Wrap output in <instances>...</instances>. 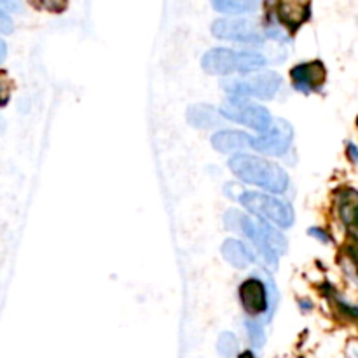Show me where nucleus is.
Segmentation results:
<instances>
[{
	"instance_id": "obj_4",
	"label": "nucleus",
	"mask_w": 358,
	"mask_h": 358,
	"mask_svg": "<svg viewBox=\"0 0 358 358\" xmlns=\"http://www.w3.org/2000/svg\"><path fill=\"white\" fill-rule=\"evenodd\" d=\"M241 205L248 210V212L255 213L259 217H264V219L271 220L273 224L280 227H290L294 222V213L292 208L289 205H285L280 199L273 198V196L261 194V192L247 191L240 192L238 196Z\"/></svg>"
},
{
	"instance_id": "obj_9",
	"label": "nucleus",
	"mask_w": 358,
	"mask_h": 358,
	"mask_svg": "<svg viewBox=\"0 0 358 358\" xmlns=\"http://www.w3.org/2000/svg\"><path fill=\"white\" fill-rule=\"evenodd\" d=\"M290 76H292V83L297 90L311 93V91H317L324 86L327 72L320 62H310L294 66Z\"/></svg>"
},
{
	"instance_id": "obj_11",
	"label": "nucleus",
	"mask_w": 358,
	"mask_h": 358,
	"mask_svg": "<svg viewBox=\"0 0 358 358\" xmlns=\"http://www.w3.org/2000/svg\"><path fill=\"white\" fill-rule=\"evenodd\" d=\"M310 3L306 2H282L276 6V13L282 23L289 27L290 30H297L304 21L310 17Z\"/></svg>"
},
{
	"instance_id": "obj_18",
	"label": "nucleus",
	"mask_w": 358,
	"mask_h": 358,
	"mask_svg": "<svg viewBox=\"0 0 358 358\" xmlns=\"http://www.w3.org/2000/svg\"><path fill=\"white\" fill-rule=\"evenodd\" d=\"M248 332H250V341L254 343V346H261L264 343V332H262L261 325L255 324V322H247Z\"/></svg>"
},
{
	"instance_id": "obj_3",
	"label": "nucleus",
	"mask_w": 358,
	"mask_h": 358,
	"mask_svg": "<svg viewBox=\"0 0 358 358\" xmlns=\"http://www.w3.org/2000/svg\"><path fill=\"white\" fill-rule=\"evenodd\" d=\"M203 69L213 76L229 73H250L266 65L264 56L257 52L233 51V49H212L201 59Z\"/></svg>"
},
{
	"instance_id": "obj_7",
	"label": "nucleus",
	"mask_w": 358,
	"mask_h": 358,
	"mask_svg": "<svg viewBox=\"0 0 358 358\" xmlns=\"http://www.w3.org/2000/svg\"><path fill=\"white\" fill-rule=\"evenodd\" d=\"M290 142H292V126L283 119H275L261 136H252L250 147L269 156H283L289 150Z\"/></svg>"
},
{
	"instance_id": "obj_5",
	"label": "nucleus",
	"mask_w": 358,
	"mask_h": 358,
	"mask_svg": "<svg viewBox=\"0 0 358 358\" xmlns=\"http://www.w3.org/2000/svg\"><path fill=\"white\" fill-rule=\"evenodd\" d=\"M280 86H282V79L275 72H259L250 77H245V79H234L224 83V90L233 94V96H257L262 98V100H269V98L275 96L278 93Z\"/></svg>"
},
{
	"instance_id": "obj_19",
	"label": "nucleus",
	"mask_w": 358,
	"mask_h": 358,
	"mask_svg": "<svg viewBox=\"0 0 358 358\" xmlns=\"http://www.w3.org/2000/svg\"><path fill=\"white\" fill-rule=\"evenodd\" d=\"M13 31V20L9 14L0 7V34H10Z\"/></svg>"
},
{
	"instance_id": "obj_6",
	"label": "nucleus",
	"mask_w": 358,
	"mask_h": 358,
	"mask_svg": "<svg viewBox=\"0 0 358 358\" xmlns=\"http://www.w3.org/2000/svg\"><path fill=\"white\" fill-rule=\"evenodd\" d=\"M220 114L226 119L241 122V124H247L250 126L252 129H257V131L261 133H264L273 121L271 114H269L264 107L255 103H248L245 98L236 96L224 101V105L220 107Z\"/></svg>"
},
{
	"instance_id": "obj_2",
	"label": "nucleus",
	"mask_w": 358,
	"mask_h": 358,
	"mask_svg": "<svg viewBox=\"0 0 358 358\" xmlns=\"http://www.w3.org/2000/svg\"><path fill=\"white\" fill-rule=\"evenodd\" d=\"M226 224L229 229H238L247 234L254 241L255 247L262 252V255L273 264H276L278 255H283L287 252L285 236L262 220H255L252 217L236 212V210H229L226 213Z\"/></svg>"
},
{
	"instance_id": "obj_8",
	"label": "nucleus",
	"mask_w": 358,
	"mask_h": 358,
	"mask_svg": "<svg viewBox=\"0 0 358 358\" xmlns=\"http://www.w3.org/2000/svg\"><path fill=\"white\" fill-rule=\"evenodd\" d=\"M212 34L219 38L245 42V44H261L262 35L259 24L247 17H226L213 23Z\"/></svg>"
},
{
	"instance_id": "obj_13",
	"label": "nucleus",
	"mask_w": 358,
	"mask_h": 358,
	"mask_svg": "<svg viewBox=\"0 0 358 358\" xmlns=\"http://www.w3.org/2000/svg\"><path fill=\"white\" fill-rule=\"evenodd\" d=\"M222 255L229 264H233L234 268H240V269L247 268V266H250L252 262L255 261L254 254H252V252L238 240L224 241Z\"/></svg>"
},
{
	"instance_id": "obj_14",
	"label": "nucleus",
	"mask_w": 358,
	"mask_h": 358,
	"mask_svg": "<svg viewBox=\"0 0 358 358\" xmlns=\"http://www.w3.org/2000/svg\"><path fill=\"white\" fill-rule=\"evenodd\" d=\"M187 119L196 128H213L220 122L219 112L210 105H192L187 112Z\"/></svg>"
},
{
	"instance_id": "obj_15",
	"label": "nucleus",
	"mask_w": 358,
	"mask_h": 358,
	"mask_svg": "<svg viewBox=\"0 0 358 358\" xmlns=\"http://www.w3.org/2000/svg\"><path fill=\"white\" fill-rule=\"evenodd\" d=\"M339 213L341 219L345 220L348 226H355L357 220V192L348 189L339 196Z\"/></svg>"
},
{
	"instance_id": "obj_16",
	"label": "nucleus",
	"mask_w": 358,
	"mask_h": 358,
	"mask_svg": "<svg viewBox=\"0 0 358 358\" xmlns=\"http://www.w3.org/2000/svg\"><path fill=\"white\" fill-rule=\"evenodd\" d=\"M213 7L227 14H245L257 9L259 3L250 2V0H219V2H213Z\"/></svg>"
},
{
	"instance_id": "obj_20",
	"label": "nucleus",
	"mask_w": 358,
	"mask_h": 358,
	"mask_svg": "<svg viewBox=\"0 0 358 358\" xmlns=\"http://www.w3.org/2000/svg\"><path fill=\"white\" fill-rule=\"evenodd\" d=\"M6 55H7V45H6V42H3L2 38H0V63H2L3 59H6Z\"/></svg>"
},
{
	"instance_id": "obj_17",
	"label": "nucleus",
	"mask_w": 358,
	"mask_h": 358,
	"mask_svg": "<svg viewBox=\"0 0 358 358\" xmlns=\"http://www.w3.org/2000/svg\"><path fill=\"white\" fill-rule=\"evenodd\" d=\"M217 348H219V353L222 358H234L238 350L236 338L233 334H229V332H224V334H220Z\"/></svg>"
},
{
	"instance_id": "obj_12",
	"label": "nucleus",
	"mask_w": 358,
	"mask_h": 358,
	"mask_svg": "<svg viewBox=\"0 0 358 358\" xmlns=\"http://www.w3.org/2000/svg\"><path fill=\"white\" fill-rule=\"evenodd\" d=\"M250 138L252 136L243 131H219L217 135H213L212 145L219 152L231 154L238 152V150L245 149V147H250Z\"/></svg>"
},
{
	"instance_id": "obj_10",
	"label": "nucleus",
	"mask_w": 358,
	"mask_h": 358,
	"mask_svg": "<svg viewBox=\"0 0 358 358\" xmlns=\"http://www.w3.org/2000/svg\"><path fill=\"white\" fill-rule=\"evenodd\" d=\"M240 297L247 313L261 315L266 311V306H268V294H266V287L261 280L248 278L247 282L241 283Z\"/></svg>"
},
{
	"instance_id": "obj_21",
	"label": "nucleus",
	"mask_w": 358,
	"mask_h": 358,
	"mask_svg": "<svg viewBox=\"0 0 358 358\" xmlns=\"http://www.w3.org/2000/svg\"><path fill=\"white\" fill-rule=\"evenodd\" d=\"M310 234H315V236H317V234H318V236H320V240L329 241V236H327V234H325L324 231H320V229H315V227H313V229H310Z\"/></svg>"
},
{
	"instance_id": "obj_22",
	"label": "nucleus",
	"mask_w": 358,
	"mask_h": 358,
	"mask_svg": "<svg viewBox=\"0 0 358 358\" xmlns=\"http://www.w3.org/2000/svg\"><path fill=\"white\" fill-rule=\"evenodd\" d=\"M240 358H255V357H254V353H252V352H243L240 355Z\"/></svg>"
},
{
	"instance_id": "obj_1",
	"label": "nucleus",
	"mask_w": 358,
	"mask_h": 358,
	"mask_svg": "<svg viewBox=\"0 0 358 358\" xmlns=\"http://www.w3.org/2000/svg\"><path fill=\"white\" fill-rule=\"evenodd\" d=\"M229 168L240 180L259 185L271 192H283L289 185V175L282 166L250 154H236L229 159Z\"/></svg>"
}]
</instances>
